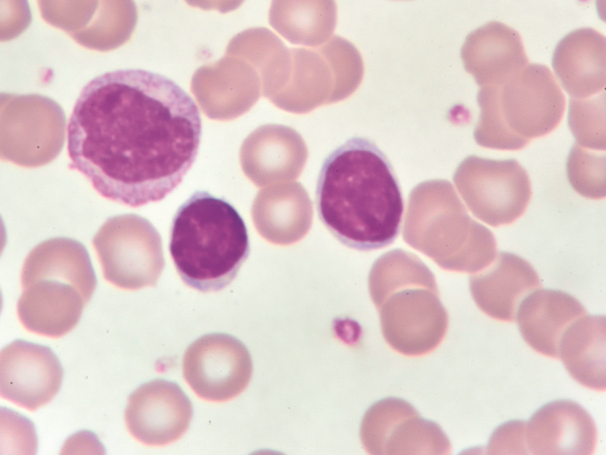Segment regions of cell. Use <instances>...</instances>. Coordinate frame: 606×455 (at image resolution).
Returning <instances> with one entry per match:
<instances>
[{"mask_svg":"<svg viewBox=\"0 0 606 455\" xmlns=\"http://www.w3.org/2000/svg\"><path fill=\"white\" fill-rule=\"evenodd\" d=\"M69 168L102 197L136 208L163 200L193 165L202 118L170 78L140 68L101 74L81 91L68 124Z\"/></svg>","mask_w":606,"mask_h":455,"instance_id":"1","label":"cell"},{"mask_svg":"<svg viewBox=\"0 0 606 455\" xmlns=\"http://www.w3.org/2000/svg\"><path fill=\"white\" fill-rule=\"evenodd\" d=\"M318 217L346 246L371 251L399 235L403 198L393 166L371 140L353 137L323 160L315 188Z\"/></svg>","mask_w":606,"mask_h":455,"instance_id":"2","label":"cell"},{"mask_svg":"<svg viewBox=\"0 0 606 455\" xmlns=\"http://www.w3.org/2000/svg\"><path fill=\"white\" fill-rule=\"evenodd\" d=\"M169 251L187 285L219 291L235 279L250 254L248 230L228 201L196 190L172 218Z\"/></svg>","mask_w":606,"mask_h":455,"instance_id":"3","label":"cell"},{"mask_svg":"<svg viewBox=\"0 0 606 455\" xmlns=\"http://www.w3.org/2000/svg\"><path fill=\"white\" fill-rule=\"evenodd\" d=\"M371 298L386 342L404 355L435 349L448 328L434 274L409 251L396 249L380 256L368 279Z\"/></svg>","mask_w":606,"mask_h":455,"instance_id":"4","label":"cell"},{"mask_svg":"<svg viewBox=\"0 0 606 455\" xmlns=\"http://www.w3.org/2000/svg\"><path fill=\"white\" fill-rule=\"evenodd\" d=\"M403 239L445 270L475 273L495 259L496 239L473 220L452 185L428 180L410 194Z\"/></svg>","mask_w":606,"mask_h":455,"instance_id":"5","label":"cell"},{"mask_svg":"<svg viewBox=\"0 0 606 455\" xmlns=\"http://www.w3.org/2000/svg\"><path fill=\"white\" fill-rule=\"evenodd\" d=\"M475 142L488 148L518 150L553 132L561 122L565 97L550 70L529 65L506 82L482 86Z\"/></svg>","mask_w":606,"mask_h":455,"instance_id":"6","label":"cell"},{"mask_svg":"<svg viewBox=\"0 0 606 455\" xmlns=\"http://www.w3.org/2000/svg\"><path fill=\"white\" fill-rule=\"evenodd\" d=\"M453 180L471 212L491 227L513 223L531 197L529 175L515 159L470 156L458 165Z\"/></svg>","mask_w":606,"mask_h":455,"instance_id":"7","label":"cell"},{"mask_svg":"<svg viewBox=\"0 0 606 455\" xmlns=\"http://www.w3.org/2000/svg\"><path fill=\"white\" fill-rule=\"evenodd\" d=\"M361 442L370 454H450L451 443L438 424L422 418L408 402L387 397L365 412Z\"/></svg>","mask_w":606,"mask_h":455,"instance_id":"8","label":"cell"},{"mask_svg":"<svg viewBox=\"0 0 606 455\" xmlns=\"http://www.w3.org/2000/svg\"><path fill=\"white\" fill-rule=\"evenodd\" d=\"M183 377L202 399L224 402L241 394L252 374L247 347L226 333H211L195 340L182 361Z\"/></svg>","mask_w":606,"mask_h":455,"instance_id":"9","label":"cell"},{"mask_svg":"<svg viewBox=\"0 0 606 455\" xmlns=\"http://www.w3.org/2000/svg\"><path fill=\"white\" fill-rule=\"evenodd\" d=\"M192 417V403L180 387L161 379L136 388L129 395L124 411L130 434L148 446H163L179 440Z\"/></svg>","mask_w":606,"mask_h":455,"instance_id":"10","label":"cell"},{"mask_svg":"<svg viewBox=\"0 0 606 455\" xmlns=\"http://www.w3.org/2000/svg\"><path fill=\"white\" fill-rule=\"evenodd\" d=\"M61 364L46 346L16 339L1 349L0 394L30 411L48 403L59 392Z\"/></svg>","mask_w":606,"mask_h":455,"instance_id":"11","label":"cell"},{"mask_svg":"<svg viewBox=\"0 0 606 455\" xmlns=\"http://www.w3.org/2000/svg\"><path fill=\"white\" fill-rule=\"evenodd\" d=\"M597 440L593 418L571 400H555L537 410L525 426L529 453L593 454Z\"/></svg>","mask_w":606,"mask_h":455,"instance_id":"12","label":"cell"},{"mask_svg":"<svg viewBox=\"0 0 606 455\" xmlns=\"http://www.w3.org/2000/svg\"><path fill=\"white\" fill-rule=\"evenodd\" d=\"M540 287L533 267L506 251L498 252L490 265L469 276L470 292L477 307L500 321H514L522 300Z\"/></svg>","mask_w":606,"mask_h":455,"instance_id":"13","label":"cell"},{"mask_svg":"<svg viewBox=\"0 0 606 455\" xmlns=\"http://www.w3.org/2000/svg\"><path fill=\"white\" fill-rule=\"evenodd\" d=\"M21 289L17 303L20 323L46 337L59 338L70 331L87 304L77 287L55 278L34 280Z\"/></svg>","mask_w":606,"mask_h":455,"instance_id":"14","label":"cell"},{"mask_svg":"<svg viewBox=\"0 0 606 455\" xmlns=\"http://www.w3.org/2000/svg\"><path fill=\"white\" fill-rule=\"evenodd\" d=\"M586 314L584 306L570 294L538 288L522 300L515 321L530 347L541 355L558 358L562 333L573 321Z\"/></svg>","mask_w":606,"mask_h":455,"instance_id":"15","label":"cell"},{"mask_svg":"<svg viewBox=\"0 0 606 455\" xmlns=\"http://www.w3.org/2000/svg\"><path fill=\"white\" fill-rule=\"evenodd\" d=\"M558 358L579 384L605 390V316L584 315L562 333Z\"/></svg>","mask_w":606,"mask_h":455,"instance_id":"16","label":"cell"},{"mask_svg":"<svg viewBox=\"0 0 606 455\" xmlns=\"http://www.w3.org/2000/svg\"><path fill=\"white\" fill-rule=\"evenodd\" d=\"M270 26L291 44L317 47L337 24L335 0H271Z\"/></svg>","mask_w":606,"mask_h":455,"instance_id":"17","label":"cell"},{"mask_svg":"<svg viewBox=\"0 0 606 455\" xmlns=\"http://www.w3.org/2000/svg\"><path fill=\"white\" fill-rule=\"evenodd\" d=\"M43 278L72 283L82 291L87 303L97 284L86 251L74 244L41 245L31 251L20 274L21 287Z\"/></svg>","mask_w":606,"mask_h":455,"instance_id":"18","label":"cell"},{"mask_svg":"<svg viewBox=\"0 0 606 455\" xmlns=\"http://www.w3.org/2000/svg\"><path fill=\"white\" fill-rule=\"evenodd\" d=\"M226 53L245 59L271 77H286L291 69V50L267 28H252L235 36Z\"/></svg>","mask_w":606,"mask_h":455,"instance_id":"19","label":"cell"},{"mask_svg":"<svg viewBox=\"0 0 606 455\" xmlns=\"http://www.w3.org/2000/svg\"><path fill=\"white\" fill-rule=\"evenodd\" d=\"M605 97L570 100L569 125L577 144L591 150L605 149Z\"/></svg>","mask_w":606,"mask_h":455,"instance_id":"20","label":"cell"},{"mask_svg":"<svg viewBox=\"0 0 606 455\" xmlns=\"http://www.w3.org/2000/svg\"><path fill=\"white\" fill-rule=\"evenodd\" d=\"M566 166L570 183L578 194L593 199L605 196V154L575 143Z\"/></svg>","mask_w":606,"mask_h":455,"instance_id":"21","label":"cell"},{"mask_svg":"<svg viewBox=\"0 0 606 455\" xmlns=\"http://www.w3.org/2000/svg\"><path fill=\"white\" fill-rule=\"evenodd\" d=\"M331 62L336 77L339 99L351 95L360 85L363 76V61L357 48L347 39L331 36L320 45Z\"/></svg>","mask_w":606,"mask_h":455,"instance_id":"22","label":"cell"},{"mask_svg":"<svg viewBox=\"0 0 606 455\" xmlns=\"http://www.w3.org/2000/svg\"><path fill=\"white\" fill-rule=\"evenodd\" d=\"M526 421L511 420L497 427L487 445L488 453L528 454L525 443Z\"/></svg>","mask_w":606,"mask_h":455,"instance_id":"23","label":"cell"},{"mask_svg":"<svg viewBox=\"0 0 606 455\" xmlns=\"http://www.w3.org/2000/svg\"><path fill=\"white\" fill-rule=\"evenodd\" d=\"M244 0H185L192 6L204 11H218L227 13L236 10Z\"/></svg>","mask_w":606,"mask_h":455,"instance_id":"24","label":"cell"},{"mask_svg":"<svg viewBox=\"0 0 606 455\" xmlns=\"http://www.w3.org/2000/svg\"><path fill=\"white\" fill-rule=\"evenodd\" d=\"M392 1H409V0H392Z\"/></svg>","mask_w":606,"mask_h":455,"instance_id":"25","label":"cell"}]
</instances>
